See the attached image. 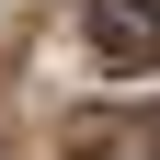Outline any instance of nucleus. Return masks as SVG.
<instances>
[{
    "instance_id": "nucleus-1",
    "label": "nucleus",
    "mask_w": 160,
    "mask_h": 160,
    "mask_svg": "<svg viewBox=\"0 0 160 160\" xmlns=\"http://www.w3.org/2000/svg\"><path fill=\"white\" fill-rule=\"evenodd\" d=\"M92 57L103 69H160V0H92Z\"/></svg>"
}]
</instances>
